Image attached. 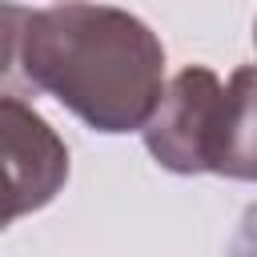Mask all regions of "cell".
<instances>
[{
    "label": "cell",
    "mask_w": 257,
    "mask_h": 257,
    "mask_svg": "<svg viewBox=\"0 0 257 257\" xmlns=\"http://www.w3.org/2000/svg\"><path fill=\"white\" fill-rule=\"evenodd\" d=\"M68 181V145L16 96H0V233L44 209Z\"/></svg>",
    "instance_id": "obj_3"
},
{
    "label": "cell",
    "mask_w": 257,
    "mask_h": 257,
    "mask_svg": "<svg viewBox=\"0 0 257 257\" xmlns=\"http://www.w3.org/2000/svg\"><path fill=\"white\" fill-rule=\"evenodd\" d=\"M24 68L96 133L145 128L165 92V48L157 32L112 4L64 0L36 8L24 36Z\"/></svg>",
    "instance_id": "obj_1"
},
{
    "label": "cell",
    "mask_w": 257,
    "mask_h": 257,
    "mask_svg": "<svg viewBox=\"0 0 257 257\" xmlns=\"http://www.w3.org/2000/svg\"><path fill=\"white\" fill-rule=\"evenodd\" d=\"M225 257H257V205H249L237 221V233L225 249Z\"/></svg>",
    "instance_id": "obj_5"
},
{
    "label": "cell",
    "mask_w": 257,
    "mask_h": 257,
    "mask_svg": "<svg viewBox=\"0 0 257 257\" xmlns=\"http://www.w3.org/2000/svg\"><path fill=\"white\" fill-rule=\"evenodd\" d=\"M28 20H32V8L0 0V96H16V100L36 96V88L28 80V68H24Z\"/></svg>",
    "instance_id": "obj_4"
},
{
    "label": "cell",
    "mask_w": 257,
    "mask_h": 257,
    "mask_svg": "<svg viewBox=\"0 0 257 257\" xmlns=\"http://www.w3.org/2000/svg\"><path fill=\"white\" fill-rule=\"evenodd\" d=\"M221 116H225V80L205 64H185L173 80H165V92L153 116L145 120L141 137L161 169L181 177L213 173Z\"/></svg>",
    "instance_id": "obj_2"
},
{
    "label": "cell",
    "mask_w": 257,
    "mask_h": 257,
    "mask_svg": "<svg viewBox=\"0 0 257 257\" xmlns=\"http://www.w3.org/2000/svg\"><path fill=\"white\" fill-rule=\"evenodd\" d=\"M253 44H257V20H253Z\"/></svg>",
    "instance_id": "obj_6"
}]
</instances>
